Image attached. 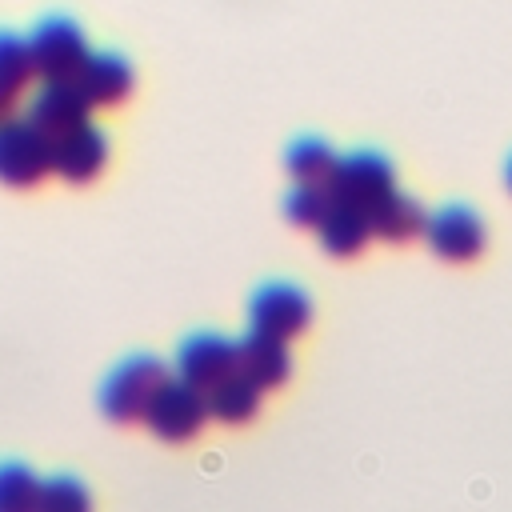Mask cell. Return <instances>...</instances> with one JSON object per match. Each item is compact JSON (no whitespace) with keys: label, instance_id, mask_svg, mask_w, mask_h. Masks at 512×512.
<instances>
[{"label":"cell","instance_id":"3","mask_svg":"<svg viewBox=\"0 0 512 512\" xmlns=\"http://www.w3.org/2000/svg\"><path fill=\"white\" fill-rule=\"evenodd\" d=\"M28 60H32V72L40 80H72L84 64V56L92 52L88 40H84V28L68 16H44L28 36Z\"/></svg>","mask_w":512,"mask_h":512},{"label":"cell","instance_id":"8","mask_svg":"<svg viewBox=\"0 0 512 512\" xmlns=\"http://www.w3.org/2000/svg\"><path fill=\"white\" fill-rule=\"evenodd\" d=\"M232 372H236V340H228L220 332H192L176 348V376L200 392L216 388Z\"/></svg>","mask_w":512,"mask_h":512},{"label":"cell","instance_id":"18","mask_svg":"<svg viewBox=\"0 0 512 512\" xmlns=\"http://www.w3.org/2000/svg\"><path fill=\"white\" fill-rule=\"evenodd\" d=\"M40 476L28 464L4 460L0 464V512H36Z\"/></svg>","mask_w":512,"mask_h":512},{"label":"cell","instance_id":"16","mask_svg":"<svg viewBox=\"0 0 512 512\" xmlns=\"http://www.w3.org/2000/svg\"><path fill=\"white\" fill-rule=\"evenodd\" d=\"M260 388L252 380H244L240 372H232L228 380H220L216 388L204 392L208 400V416H216L220 424H248L260 412Z\"/></svg>","mask_w":512,"mask_h":512},{"label":"cell","instance_id":"6","mask_svg":"<svg viewBox=\"0 0 512 512\" xmlns=\"http://www.w3.org/2000/svg\"><path fill=\"white\" fill-rule=\"evenodd\" d=\"M312 320V300L296 288V284H260L248 300V324L252 332L260 336H272V340H296Z\"/></svg>","mask_w":512,"mask_h":512},{"label":"cell","instance_id":"21","mask_svg":"<svg viewBox=\"0 0 512 512\" xmlns=\"http://www.w3.org/2000/svg\"><path fill=\"white\" fill-rule=\"evenodd\" d=\"M504 180H508V192H512V160L504 164Z\"/></svg>","mask_w":512,"mask_h":512},{"label":"cell","instance_id":"2","mask_svg":"<svg viewBox=\"0 0 512 512\" xmlns=\"http://www.w3.org/2000/svg\"><path fill=\"white\" fill-rule=\"evenodd\" d=\"M168 380V368L148 356V352H132L124 356L100 384V412L116 424H132V420H144L156 388Z\"/></svg>","mask_w":512,"mask_h":512},{"label":"cell","instance_id":"13","mask_svg":"<svg viewBox=\"0 0 512 512\" xmlns=\"http://www.w3.org/2000/svg\"><path fill=\"white\" fill-rule=\"evenodd\" d=\"M316 236H320V248H324L328 256L348 260V256L364 252L372 228H368V216H364V212H356V208H348V204H328V212H324L320 224H316Z\"/></svg>","mask_w":512,"mask_h":512},{"label":"cell","instance_id":"17","mask_svg":"<svg viewBox=\"0 0 512 512\" xmlns=\"http://www.w3.org/2000/svg\"><path fill=\"white\" fill-rule=\"evenodd\" d=\"M284 164H288V172H292V184H324V176H328L332 164H336V152H332V144L320 140V136H300V140H292Z\"/></svg>","mask_w":512,"mask_h":512},{"label":"cell","instance_id":"10","mask_svg":"<svg viewBox=\"0 0 512 512\" xmlns=\"http://www.w3.org/2000/svg\"><path fill=\"white\" fill-rule=\"evenodd\" d=\"M108 164V136L100 124H80L76 132L52 140V176L68 184H92Z\"/></svg>","mask_w":512,"mask_h":512},{"label":"cell","instance_id":"7","mask_svg":"<svg viewBox=\"0 0 512 512\" xmlns=\"http://www.w3.org/2000/svg\"><path fill=\"white\" fill-rule=\"evenodd\" d=\"M424 240L428 248L440 256V260H452V264H468L484 252L488 244V232H484V220L464 208V204H444L436 208L428 220H424Z\"/></svg>","mask_w":512,"mask_h":512},{"label":"cell","instance_id":"14","mask_svg":"<svg viewBox=\"0 0 512 512\" xmlns=\"http://www.w3.org/2000/svg\"><path fill=\"white\" fill-rule=\"evenodd\" d=\"M424 220H428V212H424L412 196L396 192V196H388V200L368 216V228H372V236H380V240H388V244H408V240L424 236Z\"/></svg>","mask_w":512,"mask_h":512},{"label":"cell","instance_id":"9","mask_svg":"<svg viewBox=\"0 0 512 512\" xmlns=\"http://www.w3.org/2000/svg\"><path fill=\"white\" fill-rule=\"evenodd\" d=\"M88 104L80 100V92L72 88V80H40L32 104H28V124L48 136V140H60L68 132H76L80 124H88Z\"/></svg>","mask_w":512,"mask_h":512},{"label":"cell","instance_id":"1","mask_svg":"<svg viewBox=\"0 0 512 512\" xmlns=\"http://www.w3.org/2000/svg\"><path fill=\"white\" fill-rule=\"evenodd\" d=\"M324 192L332 204H348L372 216L388 196H396V168L380 152H348L336 156L332 172L324 176Z\"/></svg>","mask_w":512,"mask_h":512},{"label":"cell","instance_id":"15","mask_svg":"<svg viewBox=\"0 0 512 512\" xmlns=\"http://www.w3.org/2000/svg\"><path fill=\"white\" fill-rule=\"evenodd\" d=\"M32 76H36V72H32L24 36L0 28V120L12 116V108H16V100L28 92Z\"/></svg>","mask_w":512,"mask_h":512},{"label":"cell","instance_id":"12","mask_svg":"<svg viewBox=\"0 0 512 512\" xmlns=\"http://www.w3.org/2000/svg\"><path fill=\"white\" fill-rule=\"evenodd\" d=\"M236 372H240L244 380H252L260 392L280 388V384H288V376H292V352H288L284 340L248 332L244 340H236Z\"/></svg>","mask_w":512,"mask_h":512},{"label":"cell","instance_id":"4","mask_svg":"<svg viewBox=\"0 0 512 512\" xmlns=\"http://www.w3.org/2000/svg\"><path fill=\"white\" fill-rule=\"evenodd\" d=\"M48 172H52V140L40 136L28 120L4 116L0 120V184L36 188Z\"/></svg>","mask_w":512,"mask_h":512},{"label":"cell","instance_id":"11","mask_svg":"<svg viewBox=\"0 0 512 512\" xmlns=\"http://www.w3.org/2000/svg\"><path fill=\"white\" fill-rule=\"evenodd\" d=\"M132 64L120 56V52H88L80 72L72 76V88L80 92V100L88 108H112L120 100L132 96Z\"/></svg>","mask_w":512,"mask_h":512},{"label":"cell","instance_id":"20","mask_svg":"<svg viewBox=\"0 0 512 512\" xmlns=\"http://www.w3.org/2000/svg\"><path fill=\"white\" fill-rule=\"evenodd\" d=\"M328 204L332 200H328L324 184H292L288 196H284V216L292 224H300V228H316L320 216L328 212Z\"/></svg>","mask_w":512,"mask_h":512},{"label":"cell","instance_id":"5","mask_svg":"<svg viewBox=\"0 0 512 512\" xmlns=\"http://www.w3.org/2000/svg\"><path fill=\"white\" fill-rule=\"evenodd\" d=\"M204 420H208V400H204V392L192 388V384H184L180 376H168V380L156 388V396H152V404H148V412H144L148 432L160 436V440H168V444L192 440V436L204 428Z\"/></svg>","mask_w":512,"mask_h":512},{"label":"cell","instance_id":"19","mask_svg":"<svg viewBox=\"0 0 512 512\" xmlns=\"http://www.w3.org/2000/svg\"><path fill=\"white\" fill-rule=\"evenodd\" d=\"M36 512H92V496L76 476H48L40 480Z\"/></svg>","mask_w":512,"mask_h":512}]
</instances>
